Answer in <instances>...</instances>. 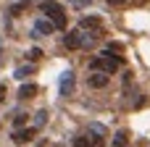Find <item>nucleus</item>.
I'll return each mask as SVG.
<instances>
[{
    "instance_id": "obj_5",
    "label": "nucleus",
    "mask_w": 150,
    "mask_h": 147,
    "mask_svg": "<svg viewBox=\"0 0 150 147\" xmlns=\"http://www.w3.org/2000/svg\"><path fill=\"white\" fill-rule=\"evenodd\" d=\"M79 26H82V29H95V32L100 34V26H103V21H100L98 16H84V18L79 21Z\"/></svg>"
},
{
    "instance_id": "obj_4",
    "label": "nucleus",
    "mask_w": 150,
    "mask_h": 147,
    "mask_svg": "<svg viewBox=\"0 0 150 147\" xmlns=\"http://www.w3.org/2000/svg\"><path fill=\"white\" fill-rule=\"evenodd\" d=\"M63 45H66L69 50H79V47H82V34H79V32H69V34L63 37Z\"/></svg>"
},
{
    "instance_id": "obj_13",
    "label": "nucleus",
    "mask_w": 150,
    "mask_h": 147,
    "mask_svg": "<svg viewBox=\"0 0 150 147\" xmlns=\"http://www.w3.org/2000/svg\"><path fill=\"white\" fill-rule=\"evenodd\" d=\"M26 58H29V60H40V58H42V50H40V47H32V50L26 53Z\"/></svg>"
},
{
    "instance_id": "obj_12",
    "label": "nucleus",
    "mask_w": 150,
    "mask_h": 147,
    "mask_svg": "<svg viewBox=\"0 0 150 147\" xmlns=\"http://www.w3.org/2000/svg\"><path fill=\"white\" fill-rule=\"evenodd\" d=\"M29 74H34V66H21V68H16V76H18V79H24V76H29Z\"/></svg>"
},
{
    "instance_id": "obj_15",
    "label": "nucleus",
    "mask_w": 150,
    "mask_h": 147,
    "mask_svg": "<svg viewBox=\"0 0 150 147\" xmlns=\"http://www.w3.org/2000/svg\"><path fill=\"white\" fill-rule=\"evenodd\" d=\"M34 121H37V126H42V124H45V121H47V113H45V110H40V113H37V118H34Z\"/></svg>"
},
{
    "instance_id": "obj_18",
    "label": "nucleus",
    "mask_w": 150,
    "mask_h": 147,
    "mask_svg": "<svg viewBox=\"0 0 150 147\" xmlns=\"http://www.w3.org/2000/svg\"><path fill=\"white\" fill-rule=\"evenodd\" d=\"M74 147H87V137H76L74 139Z\"/></svg>"
},
{
    "instance_id": "obj_22",
    "label": "nucleus",
    "mask_w": 150,
    "mask_h": 147,
    "mask_svg": "<svg viewBox=\"0 0 150 147\" xmlns=\"http://www.w3.org/2000/svg\"><path fill=\"white\" fill-rule=\"evenodd\" d=\"M0 53H3V42H0Z\"/></svg>"
},
{
    "instance_id": "obj_7",
    "label": "nucleus",
    "mask_w": 150,
    "mask_h": 147,
    "mask_svg": "<svg viewBox=\"0 0 150 147\" xmlns=\"http://www.w3.org/2000/svg\"><path fill=\"white\" fill-rule=\"evenodd\" d=\"M61 92H63V95H71V92H74V74H71V71H66V74L61 76Z\"/></svg>"
},
{
    "instance_id": "obj_11",
    "label": "nucleus",
    "mask_w": 150,
    "mask_h": 147,
    "mask_svg": "<svg viewBox=\"0 0 150 147\" xmlns=\"http://www.w3.org/2000/svg\"><path fill=\"white\" fill-rule=\"evenodd\" d=\"M105 137H98V134H92V137H87V147H105V142H103Z\"/></svg>"
},
{
    "instance_id": "obj_1",
    "label": "nucleus",
    "mask_w": 150,
    "mask_h": 147,
    "mask_svg": "<svg viewBox=\"0 0 150 147\" xmlns=\"http://www.w3.org/2000/svg\"><path fill=\"white\" fill-rule=\"evenodd\" d=\"M40 11L53 18V26H55V29H66V13H63V5H61V3H55V0H42V3H40Z\"/></svg>"
},
{
    "instance_id": "obj_3",
    "label": "nucleus",
    "mask_w": 150,
    "mask_h": 147,
    "mask_svg": "<svg viewBox=\"0 0 150 147\" xmlns=\"http://www.w3.org/2000/svg\"><path fill=\"white\" fill-rule=\"evenodd\" d=\"M34 134H37V129H18V132H13V137H11V139H13L16 145H26Z\"/></svg>"
},
{
    "instance_id": "obj_21",
    "label": "nucleus",
    "mask_w": 150,
    "mask_h": 147,
    "mask_svg": "<svg viewBox=\"0 0 150 147\" xmlns=\"http://www.w3.org/2000/svg\"><path fill=\"white\" fill-rule=\"evenodd\" d=\"M3 100H5V87L0 84V103H3Z\"/></svg>"
},
{
    "instance_id": "obj_17",
    "label": "nucleus",
    "mask_w": 150,
    "mask_h": 147,
    "mask_svg": "<svg viewBox=\"0 0 150 147\" xmlns=\"http://www.w3.org/2000/svg\"><path fill=\"white\" fill-rule=\"evenodd\" d=\"M13 124H16V126H24V124H26V116H24V113H18V116L13 118Z\"/></svg>"
},
{
    "instance_id": "obj_9",
    "label": "nucleus",
    "mask_w": 150,
    "mask_h": 147,
    "mask_svg": "<svg viewBox=\"0 0 150 147\" xmlns=\"http://www.w3.org/2000/svg\"><path fill=\"white\" fill-rule=\"evenodd\" d=\"M53 29H55V26H53L50 21H37V24H34V32H37V34H53Z\"/></svg>"
},
{
    "instance_id": "obj_10",
    "label": "nucleus",
    "mask_w": 150,
    "mask_h": 147,
    "mask_svg": "<svg viewBox=\"0 0 150 147\" xmlns=\"http://www.w3.org/2000/svg\"><path fill=\"white\" fill-rule=\"evenodd\" d=\"M127 142H129V132H116V137H113V147H127Z\"/></svg>"
},
{
    "instance_id": "obj_14",
    "label": "nucleus",
    "mask_w": 150,
    "mask_h": 147,
    "mask_svg": "<svg viewBox=\"0 0 150 147\" xmlns=\"http://www.w3.org/2000/svg\"><path fill=\"white\" fill-rule=\"evenodd\" d=\"M90 129H92V134H98V137H105V129H103L100 124H92Z\"/></svg>"
},
{
    "instance_id": "obj_2",
    "label": "nucleus",
    "mask_w": 150,
    "mask_h": 147,
    "mask_svg": "<svg viewBox=\"0 0 150 147\" xmlns=\"http://www.w3.org/2000/svg\"><path fill=\"white\" fill-rule=\"evenodd\" d=\"M119 66H121V58H116V55H103V58H95L92 63H90V68L95 71V74H105V76H111V74H116L119 71Z\"/></svg>"
},
{
    "instance_id": "obj_6",
    "label": "nucleus",
    "mask_w": 150,
    "mask_h": 147,
    "mask_svg": "<svg viewBox=\"0 0 150 147\" xmlns=\"http://www.w3.org/2000/svg\"><path fill=\"white\" fill-rule=\"evenodd\" d=\"M108 79H111V76H105V74H92V76L87 79V84H90L92 89H103V87H108Z\"/></svg>"
},
{
    "instance_id": "obj_8",
    "label": "nucleus",
    "mask_w": 150,
    "mask_h": 147,
    "mask_svg": "<svg viewBox=\"0 0 150 147\" xmlns=\"http://www.w3.org/2000/svg\"><path fill=\"white\" fill-rule=\"evenodd\" d=\"M37 95V87L34 84H21V89H18V97L21 100H29V97H34Z\"/></svg>"
},
{
    "instance_id": "obj_20",
    "label": "nucleus",
    "mask_w": 150,
    "mask_h": 147,
    "mask_svg": "<svg viewBox=\"0 0 150 147\" xmlns=\"http://www.w3.org/2000/svg\"><path fill=\"white\" fill-rule=\"evenodd\" d=\"M105 3H108V5H116V8H121V5H124L127 0H105Z\"/></svg>"
},
{
    "instance_id": "obj_19",
    "label": "nucleus",
    "mask_w": 150,
    "mask_h": 147,
    "mask_svg": "<svg viewBox=\"0 0 150 147\" xmlns=\"http://www.w3.org/2000/svg\"><path fill=\"white\" fill-rule=\"evenodd\" d=\"M108 50H113V53H121L124 47H121V42H111V45H108Z\"/></svg>"
},
{
    "instance_id": "obj_16",
    "label": "nucleus",
    "mask_w": 150,
    "mask_h": 147,
    "mask_svg": "<svg viewBox=\"0 0 150 147\" xmlns=\"http://www.w3.org/2000/svg\"><path fill=\"white\" fill-rule=\"evenodd\" d=\"M90 3H92V0H71V5H74V8H87Z\"/></svg>"
}]
</instances>
